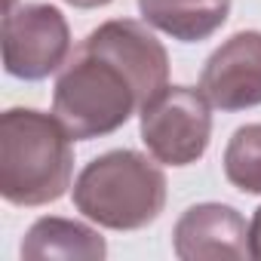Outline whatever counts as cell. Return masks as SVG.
Segmentation results:
<instances>
[{
    "mask_svg": "<svg viewBox=\"0 0 261 261\" xmlns=\"http://www.w3.org/2000/svg\"><path fill=\"white\" fill-rule=\"evenodd\" d=\"M71 31L65 16L46 4H22L4 16V68L19 80H43L65 65Z\"/></svg>",
    "mask_w": 261,
    "mask_h": 261,
    "instance_id": "obj_5",
    "label": "cell"
},
{
    "mask_svg": "<svg viewBox=\"0 0 261 261\" xmlns=\"http://www.w3.org/2000/svg\"><path fill=\"white\" fill-rule=\"evenodd\" d=\"M249 252L252 258H261V206L255 209V218L249 224Z\"/></svg>",
    "mask_w": 261,
    "mask_h": 261,
    "instance_id": "obj_12",
    "label": "cell"
},
{
    "mask_svg": "<svg viewBox=\"0 0 261 261\" xmlns=\"http://www.w3.org/2000/svg\"><path fill=\"white\" fill-rule=\"evenodd\" d=\"M212 136V105L203 89L166 86L142 108V142L157 163H197Z\"/></svg>",
    "mask_w": 261,
    "mask_h": 261,
    "instance_id": "obj_4",
    "label": "cell"
},
{
    "mask_svg": "<svg viewBox=\"0 0 261 261\" xmlns=\"http://www.w3.org/2000/svg\"><path fill=\"white\" fill-rule=\"evenodd\" d=\"M4 7H7V13H10V10L16 7V0H4Z\"/></svg>",
    "mask_w": 261,
    "mask_h": 261,
    "instance_id": "obj_14",
    "label": "cell"
},
{
    "mask_svg": "<svg viewBox=\"0 0 261 261\" xmlns=\"http://www.w3.org/2000/svg\"><path fill=\"white\" fill-rule=\"evenodd\" d=\"M71 136L56 114L10 108L0 117V194L16 206H46L71 188Z\"/></svg>",
    "mask_w": 261,
    "mask_h": 261,
    "instance_id": "obj_1",
    "label": "cell"
},
{
    "mask_svg": "<svg viewBox=\"0 0 261 261\" xmlns=\"http://www.w3.org/2000/svg\"><path fill=\"white\" fill-rule=\"evenodd\" d=\"M175 255L181 261H215V258H246L249 227L233 206L200 203L191 206L172 233Z\"/></svg>",
    "mask_w": 261,
    "mask_h": 261,
    "instance_id": "obj_8",
    "label": "cell"
},
{
    "mask_svg": "<svg viewBox=\"0 0 261 261\" xmlns=\"http://www.w3.org/2000/svg\"><path fill=\"white\" fill-rule=\"evenodd\" d=\"M224 175L246 194H261V123L240 126L224 148Z\"/></svg>",
    "mask_w": 261,
    "mask_h": 261,
    "instance_id": "obj_11",
    "label": "cell"
},
{
    "mask_svg": "<svg viewBox=\"0 0 261 261\" xmlns=\"http://www.w3.org/2000/svg\"><path fill=\"white\" fill-rule=\"evenodd\" d=\"M139 108L142 95L129 74L86 46H80L56 80L53 114L74 142L114 133Z\"/></svg>",
    "mask_w": 261,
    "mask_h": 261,
    "instance_id": "obj_3",
    "label": "cell"
},
{
    "mask_svg": "<svg viewBox=\"0 0 261 261\" xmlns=\"http://www.w3.org/2000/svg\"><path fill=\"white\" fill-rule=\"evenodd\" d=\"M200 89L221 111L261 105V31H240L224 40L206 59Z\"/></svg>",
    "mask_w": 261,
    "mask_h": 261,
    "instance_id": "obj_7",
    "label": "cell"
},
{
    "mask_svg": "<svg viewBox=\"0 0 261 261\" xmlns=\"http://www.w3.org/2000/svg\"><path fill=\"white\" fill-rule=\"evenodd\" d=\"M139 10L157 31L194 43L212 37L230 13V0H139Z\"/></svg>",
    "mask_w": 261,
    "mask_h": 261,
    "instance_id": "obj_9",
    "label": "cell"
},
{
    "mask_svg": "<svg viewBox=\"0 0 261 261\" xmlns=\"http://www.w3.org/2000/svg\"><path fill=\"white\" fill-rule=\"evenodd\" d=\"M65 4H71V7H80V10H95V7H105V4H111V0H65Z\"/></svg>",
    "mask_w": 261,
    "mask_h": 261,
    "instance_id": "obj_13",
    "label": "cell"
},
{
    "mask_svg": "<svg viewBox=\"0 0 261 261\" xmlns=\"http://www.w3.org/2000/svg\"><path fill=\"white\" fill-rule=\"evenodd\" d=\"M83 46L111 59L129 74V80L136 83L142 95V108L169 86V56L163 43L142 22H133V19L105 22L83 40Z\"/></svg>",
    "mask_w": 261,
    "mask_h": 261,
    "instance_id": "obj_6",
    "label": "cell"
},
{
    "mask_svg": "<svg viewBox=\"0 0 261 261\" xmlns=\"http://www.w3.org/2000/svg\"><path fill=\"white\" fill-rule=\"evenodd\" d=\"M108 246L101 233L80 221L68 218H40L31 224L25 243H22V258L25 261H43V258H105Z\"/></svg>",
    "mask_w": 261,
    "mask_h": 261,
    "instance_id": "obj_10",
    "label": "cell"
},
{
    "mask_svg": "<svg viewBox=\"0 0 261 261\" xmlns=\"http://www.w3.org/2000/svg\"><path fill=\"white\" fill-rule=\"evenodd\" d=\"M166 203V175L136 151H108L95 157L74 181V206L111 230H139L151 224Z\"/></svg>",
    "mask_w": 261,
    "mask_h": 261,
    "instance_id": "obj_2",
    "label": "cell"
}]
</instances>
